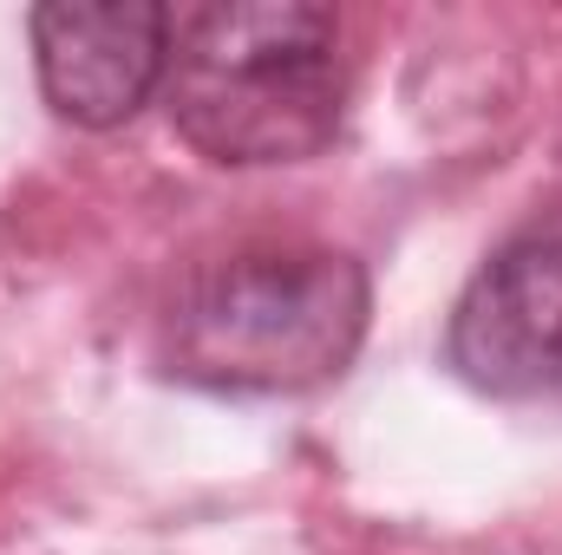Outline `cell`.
<instances>
[{
	"label": "cell",
	"mask_w": 562,
	"mask_h": 555,
	"mask_svg": "<svg viewBox=\"0 0 562 555\" xmlns=\"http://www.w3.org/2000/svg\"><path fill=\"white\" fill-rule=\"evenodd\" d=\"M164 105L177 138L210 163H301L340 132V20L307 0L190 7L170 26Z\"/></svg>",
	"instance_id": "2"
},
{
	"label": "cell",
	"mask_w": 562,
	"mask_h": 555,
	"mask_svg": "<svg viewBox=\"0 0 562 555\" xmlns=\"http://www.w3.org/2000/svg\"><path fill=\"white\" fill-rule=\"evenodd\" d=\"M33 59L40 92L66 125L112 132L138 118L170 72L177 13L157 0H53L33 7Z\"/></svg>",
	"instance_id": "4"
},
{
	"label": "cell",
	"mask_w": 562,
	"mask_h": 555,
	"mask_svg": "<svg viewBox=\"0 0 562 555\" xmlns=\"http://www.w3.org/2000/svg\"><path fill=\"white\" fill-rule=\"evenodd\" d=\"M367 269L327 242H236L164 307V366L203 393H314L367 340Z\"/></svg>",
	"instance_id": "1"
},
{
	"label": "cell",
	"mask_w": 562,
	"mask_h": 555,
	"mask_svg": "<svg viewBox=\"0 0 562 555\" xmlns=\"http://www.w3.org/2000/svg\"><path fill=\"white\" fill-rule=\"evenodd\" d=\"M451 373L504 406H562V209L524 223L451 307Z\"/></svg>",
	"instance_id": "3"
}]
</instances>
